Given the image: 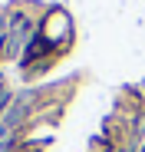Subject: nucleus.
I'll return each instance as SVG.
<instances>
[{"label":"nucleus","instance_id":"obj_1","mask_svg":"<svg viewBox=\"0 0 145 152\" xmlns=\"http://www.w3.org/2000/svg\"><path fill=\"white\" fill-rule=\"evenodd\" d=\"M10 106H13V93H10L4 83H0V119H4V113H7Z\"/></svg>","mask_w":145,"mask_h":152}]
</instances>
